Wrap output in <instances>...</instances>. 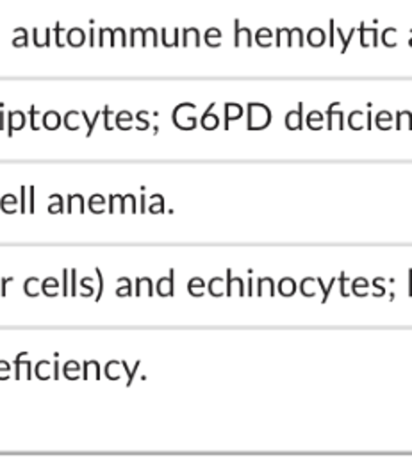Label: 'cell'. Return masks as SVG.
<instances>
[{
	"label": "cell",
	"mask_w": 412,
	"mask_h": 457,
	"mask_svg": "<svg viewBox=\"0 0 412 457\" xmlns=\"http://www.w3.org/2000/svg\"><path fill=\"white\" fill-rule=\"evenodd\" d=\"M223 280L221 278H212L210 282H209V291H210V295H214V296H219V295H223Z\"/></svg>",
	"instance_id": "4fadbf2b"
},
{
	"label": "cell",
	"mask_w": 412,
	"mask_h": 457,
	"mask_svg": "<svg viewBox=\"0 0 412 457\" xmlns=\"http://www.w3.org/2000/svg\"><path fill=\"white\" fill-rule=\"evenodd\" d=\"M62 295H68V271L62 270Z\"/></svg>",
	"instance_id": "484cf974"
},
{
	"label": "cell",
	"mask_w": 412,
	"mask_h": 457,
	"mask_svg": "<svg viewBox=\"0 0 412 457\" xmlns=\"http://www.w3.org/2000/svg\"><path fill=\"white\" fill-rule=\"evenodd\" d=\"M95 204H105V198H103L102 195H93V196L89 198V207H93Z\"/></svg>",
	"instance_id": "cb8c5ba5"
},
{
	"label": "cell",
	"mask_w": 412,
	"mask_h": 457,
	"mask_svg": "<svg viewBox=\"0 0 412 457\" xmlns=\"http://www.w3.org/2000/svg\"><path fill=\"white\" fill-rule=\"evenodd\" d=\"M401 123H407V125H408V129H412V114H410V112H400L398 121H396V127L400 129V127H401Z\"/></svg>",
	"instance_id": "2e32d148"
},
{
	"label": "cell",
	"mask_w": 412,
	"mask_h": 457,
	"mask_svg": "<svg viewBox=\"0 0 412 457\" xmlns=\"http://www.w3.org/2000/svg\"><path fill=\"white\" fill-rule=\"evenodd\" d=\"M95 271H96V277H98V284H100V286H98V293H96V302H98V300L102 298V293H103V275H102V271H100L98 268H96Z\"/></svg>",
	"instance_id": "7402d4cb"
},
{
	"label": "cell",
	"mask_w": 412,
	"mask_h": 457,
	"mask_svg": "<svg viewBox=\"0 0 412 457\" xmlns=\"http://www.w3.org/2000/svg\"><path fill=\"white\" fill-rule=\"evenodd\" d=\"M36 114H37V112H36V109L32 107V109H30V127H32L34 130H37V123H36Z\"/></svg>",
	"instance_id": "83f0119b"
},
{
	"label": "cell",
	"mask_w": 412,
	"mask_h": 457,
	"mask_svg": "<svg viewBox=\"0 0 412 457\" xmlns=\"http://www.w3.org/2000/svg\"><path fill=\"white\" fill-rule=\"evenodd\" d=\"M50 364H48V361H41V362H37V366H36V375L39 377V378H48L50 377Z\"/></svg>",
	"instance_id": "5bb4252c"
},
{
	"label": "cell",
	"mask_w": 412,
	"mask_h": 457,
	"mask_svg": "<svg viewBox=\"0 0 412 457\" xmlns=\"http://www.w3.org/2000/svg\"><path fill=\"white\" fill-rule=\"evenodd\" d=\"M57 287H59V282H57V278H45L43 282H41V289H43V293L45 295H48V296H54L55 293H57Z\"/></svg>",
	"instance_id": "9c48e42d"
},
{
	"label": "cell",
	"mask_w": 412,
	"mask_h": 457,
	"mask_svg": "<svg viewBox=\"0 0 412 457\" xmlns=\"http://www.w3.org/2000/svg\"><path fill=\"white\" fill-rule=\"evenodd\" d=\"M173 278H175V270H169V277L166 278H161L157 282V293L161 296H171L175 291H173Z\"/></svg>",
	"instance_id": "7a4b0ae2"
},
{
	"label": "cell",
	"mask_w": 412,
	"mask_h": 457,
	"mask_svg": "<svg viewBox=\"0 0 412 457\" xmlns=\"http://www.w3.org/2000/svg\"><path fill=\"white\" fill-rule=\"evenodd\" d=\"M271 114L268 111V107L260 105V104H250V116H248V129L255 130V129H262L269 123Z\"/></svg>",
	"instance_id": "6da1fadb"
},
{
	"label": "cell",
	"mask_w": 412,
	"mask_h": 457,
	"mask_svg": "<svg viewBox=\"0 0 412 457\" xmlns=\"http://www.w3.org/2000/svg\"><path fill=\"white\" fill-rule=\"evenodd\" d=\"M52 377H54V378H59V362H57V361L54 362V375H52Z\"/></svg>",
	"instance_id": "f546056e"
},
{
	"label": "cell",
	"mask_w": 412,
	"mask_h": 457,
	"mask_svg": "<svg viewBox=\"0 0 412 457\" xmlns=\"http://www.w3.org/2000/svg\"><path fill=\"white\" fill-rule=\"evenodd\" d=\"M16 205H18V200H16L14 195H4L2 200H0V209H2L4 212H7V214L14 212V211H16Z\"/></svg>",
	"instance_id": "8992f818"
},
{
	"label": "cell",
	"mask_w": 412,
	"mask_h": 457,
	"mask_svg": "<svg viewBox=\"0 0 412 457\" xmlns=\"http://www.w3.org/2000/svg\"><path fill=\"white\" fill-rule=\"evenodd\" d=\"M391 120V116H389V112H380V116H378V127L380 129H383V121H389Z\"/></svg>",
	"instance_id": "d4e9b609"
},
{
	"label": "cell",
	"mask_w": 412,
	"mask_h": 457,
	"mask_svg": "<svg viewBox=\"0 0 412 457\" xmlns=\"http://www.w3.org/2000/svg\"><path fill=\"white\" fill-rule=\"evenodd\" d=\"M23 125H25V114L21 111H14L9 114V125H7L9 136H12V132L20 130Z\"/></svg>",
	"instance_id": "3957f363"
},
{
	"label": "cell",
	"mask_w": 412,
	"mask_h": 457,
	"mask_svg": "<svg viewBox=\"0 0 412 457\" xmlns=\"http://www.w3.org/2000/svg\"><path fill=\"white\" fill-rule=\"evenodd\" d=\"M68 212L73 211V205L77 204L78 207V212H84V200H82V195H68Z\"/></svg>",
	"instance_id": "8fae6325"
},
{
	"label": "cell",
	"mask_w": 412,
	"mask_h": 457,
	"mask_svg": "<svg viewBox=\"0 0 412 457\" xmlns=\"http://www.w3.org/2000/svg\"><path fill=\"white\" fill-rule=\"evenodd\" d=\"M136 295H141V291H143V287H146L148 289V295H152V280L150 278H137L136 280Z\"/></svg>",
	"instance_id": "9a60e30c"
},
{
	"label": "cell",
	"mask_w": 412,
	"mask_h": 457,
	"mask_svg": "<svg viewBox=\"0 0 412 457\" xmlns=\"http://www.w3.org/2000/svg\"><path fill=\"white\" fill-rule=\"evenodd\" d=\"M278 289H280V293H282V295H285V296L293 295V293H294V289H296L294 280H293V278H282V280H280Z\"/></svg>",
	"instance_id": "30bf717a"
},
{
	"label": "cell",
	"mask_w": 412,
	"mask_h": 457,
	"mask_svg": "<svg viewBox=\"0 0 412 457\" xmlns=\"http://www.w3.org/2000/svg\"><path fill=\"white\" fill-rule=\"evenodd\" d=\"M50 198H54L55 200V204H52V205H48V211H52V212H57V211H62V196L61 195H52Z\"/></svg>",
	"instance_id": "ac0fdd59"
},
{
	"label": "cell",
	"mask_w": 412,
	"mask_h": 457,
	"mask_svg": "<svg viewBox=\"0 0 412 457\" xmlns=\"http://www.w3.org/2000/svg\"><path fill=\"white\" fill-rule=\"evenodd\" d=\"M196 287H198V289H203V287H205V282H203L202 278H198V277L189 280V287H187V289H189L191 295H194V289H196Z\"/></svg>",
	"instance_id": "d6986e66"
},
{
	"label": "cell",
	"mask_w": 412,
	"mask_h": 457,
	"mask_svg": "<svg viewBox=\"0 0 412 457\" xmlns=\"http://www.w3.org/2000/svg\"><path fill=\"white\" fill-rule=\"evenodd\" d=\"M225 111H227V114H225V129H228L230 120H237V118L241 116L243 109H241V105H237V104H227Z\"/></svg>",
	"instance_id": "277c9868"
},
{
	"label": "cell",
	"mask_w": 412,
	"mask_h": 457,
	"mask_svg": "<svg viewBox=\"0 0 412 457\" xmlns=\"http://www.w3.org/2000/svg\"><path fill=\"white\" fill-rule=\"evenodd\" d=\"M59 123H61V118H59V114H57L55 111H48V112L43 116V125H45L46 129H50V130L57 129Z\"/></svg>",
	"instance_id": "52a82bcc"
},
{
	"label": "cell",
	"mask_w": 412,
	"mask_h": 457,
	"mask_svg": "<svg viewBox=\"0 0 412 457\" xmlns=\"http://www.w3.org/2000/svg\"><path fill=\"white\" fill-rule=\"evenodd\" d=\"M80 286L87 289V295H89V296L95 293V287H93V278H89V277L82 278V280H80Z\"/></svg>",
	"instance_id": "ffe728a7"
},
{
	"label": "cell",
	"mask_w": 412,
	"mask_h": 457,
	"mask_svg": "<svg viewBox=\"0 0 412 457\" xmlns=\"http://www.w3.org/2000/svg\"><path fill=\"white\" fill-rule=\"evenodd\" d=\"M210 109H212V105L209 107V111L202 116V120H200V123H202V127L203 129H209V130H212V129H216L218 127V123H219V120H218V116H214V114H210Z\"/></svg>",
	"instance_id": "ba28073f"
},
{
	"label": "cell",
	"mask_w": 412,
	"mask_h": 457,
	"mask_svg": "<svg viewBox=\"0 0 412 457\" xmlns=\"http://www.w3.org/2000/svg\"><path fill=\"white\" fill-rule=\"evenodd\" d=\"M285 125H287V129H291V130L301 127V105H300L298 111H291V112L287 114Z\"/></svg>",
	"instance_id": "5b68a950"
},
{
	"label": "cell",
	"mask_w": 412,
	"mask_h": 457,
	"mask_svg": "<svg viewBox=\"0 0 412 457\" xmlns=\"http://www.w3.org/2000/svg\"><path fill=\"white\" fill-rule=\"evenodd\" d=\"M11 371V366L5 361H0V378H7Z\"/></svg>",
	"instance_id": "603a6c76"
},
{
	"label": "cell",
	"mask_w": 412,
	"mask_h": 457,
	"mask_svg": "<svg viewBox=\"0 0 412 457\" xmlns=\"http://www.w3.org/2000/svg\"><path fill=\"white\" fill-rule=\"evenodd\" d=\"M78 371H80V366L75 362V361H68L64 364V375L68 378H77L78 377Z\"/></svg>",
	"instance_id": "7c38bea8"
},
{
	"label": "cell",
	"mask_w": 412,
	"mask_h": 457,
	"mask_svg": "<svg viewBox=\"0 0 412 457\" xmlns=\"http://www.w3.org/2000/svg\"><path fill=\"white\" fill-rule=\"evenodd\" d=\"M350 127L351 129H360L362 127V112H353L351 116H350Z\"/></svg>",
	"instance_id": "e0dca14e"
},
{
	"label": "cell",
	"mask_w": 412,
	"mask_h": 457,
	"mask_svg": "<svg viewBox=\"0 0 412 457\" xmlns=\"http://www.w3.org/2000/svg\"><path fill=\"white\" fill-rule=\"evenodd\" d=\"M71 295H77V270H71Z\"/></svg>",
	"instance_id": "4316f807"
},
{
	"label": "cell",
	"mask_w": 412,
	"mask_h": 457,
	"mask_svg": "<svg viewBox=\"0 0 412 457\" xmlns=\"http://www.w3.org/2000/svg\"><path fill=\"white\" fill-rule=\"evenodd\" d=\"M80 114H82V118L87 121V127H89V130H87V136H91V132H93V129H95V125H96V120H98V116H100V114H95V118H93V120H89L86 112H80Z\"/></svg>",
	"instance_id": "44dd1931"
},
{
	"label": "cell",
	"mask_w": 412,
	"mask_h": 457,
	"mask_svg": "<svg viewBox=\"0 0 412 457\" xmlns=\"http://www.w3.org/2000/svg\"><path fill=\"white\" fill-rule=\"evenodd\" d=\"M25 189H27V187L21 186V200H20V211H21V212H25V202H27V200H25Z\"/></svg>",
	"instance_id": "f1b7e54d"
}]
</instances>
